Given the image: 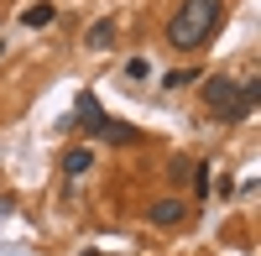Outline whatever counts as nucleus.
Instances as JSON below:
<instances>
[{"label": "nucleus", "mask_w": 261, "mask_h": 256, "mask_svg": "<svg viewBox=\"0 0 261 256\" xmlns=\"http://www.w3.org/2000/svg\"><path fill=\"white\" fill-rule=\"evenodd\" d=\"M220 16H225V0H183V6L172 11V21H167V47L199 53L204 42L214 37Z\"/></svg>", "instance_id": "f257e3e1"}, {"label": "nucleus", "mask_w": 261, "mask_h": 256, "mask_svg": "<svg viewBox=\"0 0 261 256\" xmlns=\"http://www.w3.org/2000/svg\"><path fill=\"white\" fill-rule=\"evenodd\" d=\"M256 99H261V79H225V73H214V79L204 84V105H209L225 125L246 120V115L256 110Z\"/></svg>", "instance_id": "f03ea898"}, {"label": "nucleus", "mask_w": 261, "mask_h": 256, "mask_svg": "<svg viewBox=\"0 0 261 256\" xmlns=\"http://www.w3.org/2000/svg\"><path fill=\"white\" fill-rule=\"evenodd\" d=\"M68 125H79V131H94V136H99V125H105V110H99V99H94L89 89L79 94V105H73V120H68Z\"/></svg>", "instance_id": "7ed1b4c3"}, {"label": "nucleus", "mask_w": 261, "mask_h": 256, "mask_svg": "<svg viewBox=\"0 0 261 256\" xmlns=\"http://www.w3.org/2000/svg\"><path fill=\"white\" fill-rule=\"evenodd\" d=\"M183 199H157L151 204V225H162V230H172V225H183Z\"/></svg>", "instance_id": "20e7f679"}, {"label": "nucleus", "mask_w": 261, "mask_h": 256, "mask_svg": "<svg viewBox=\"0 0 261 256\" xmlns=\"http://www.w3.org/2000/svg\"><path fill=\"white\" fill-rule=\"evenodd\" d=\"M84 47H94V53H110V47H115V21H94V27L84 32Z\"/></svg>", "instance_id": "39448f33"}, {"label": "nucleus", "mask_w": 261, "mask_h": 256, "mask_svg": "<svg viewBox=\"0 0 261 256\" xmlns=\"http://www.w3.org/2000/svg\"><path fill=\"white\" fill-rule=\"evenodd\" d=\"M99 136H105V141H115V146H136V141H141V131H136V125H125V120H105V125H99Z\"/></svg>", "instance_id": "423d86ee"}, {"label": "nucleus", "mask_w": 261, "mask_h": 256, "mask_svg": "<svg viewBox=\"0 0 261 256\" xmlns=\"http://www.w3.org/2000/svg\"><path fill=\"white\" fill-rule=\"evenodd\" d=\"M89 167H94V152H89V146H73V152L63 157V173H68V178H84Z\"/></svg>", "instance_id": "0eeeda50"}, {"label": "nucleus", "mask_w": 261, "mask_h": 256, "mask_svg": "<svg viewBox=\"0 0 261 256\" xmlns=\"http://www.w3.org/2000/svg\"><path fill=\"white\" fill-rule=\"evenodd\" d=\"M53 16H58V6H47V0H37V6H27V16H21V21H27V27H47Z\"/></svg>", "instance_id": "6e6552de"}, {"label": "nucleus", "mask_w": 261, "mask_h": 256, "mask_svg": "<svg viewBox=\"0 0 261 256\" xmlns=\"http://www.w3.org/2000/svg\"><path fill=\"white\" fill-rule=\"evenodd\" d=\"M193 79H199V68H178V73H167L162 84H167V89H183V84H193Z\"/></svg>", "instance_id": "1a4fd4ad"}, {"label": "nucleus", "mask_w": 261, "mask_h": 256, "mask_svg": "<svg viewBox=\"0 0 261 256\" xmlns=\"http://www.w3.org/2000/svg\"><path fill=\"white\" fill-rule=\"evenodd\" d=\"M125 73H130V79H136V84H141V79L151 73V63H146V58H130V63H125Z\"/></svg>", "instance_id": "9d476101"}, {"label": "nucleus", "mask_w": 261, "mask_h": 256, "mask_svg": "<svg viewBox=\"0 0 261 256\" xmlns=\"http://www.w3.org/2000/svg\"><path fill=\"white\" fill-rule=\"evenodd\" d=\"M188 173H193V162H172V167H167L172 183H188Z\"/></svg>", "instance_id": "9b49d317"}, {"label": "nucleus", "mask_w": 261, "mask_h": 256, "mask_svg": "<svg viewBox=\"0 0 261 256\" xmlns=\"http://www.w3.org/2000/svg\"><path fill=\"white\" fill-rule=\"evenodd\" d=\"M0 53H6V42H0Z\"/></svg>", "instance_id": "f8f14e48"}]
</instances>
